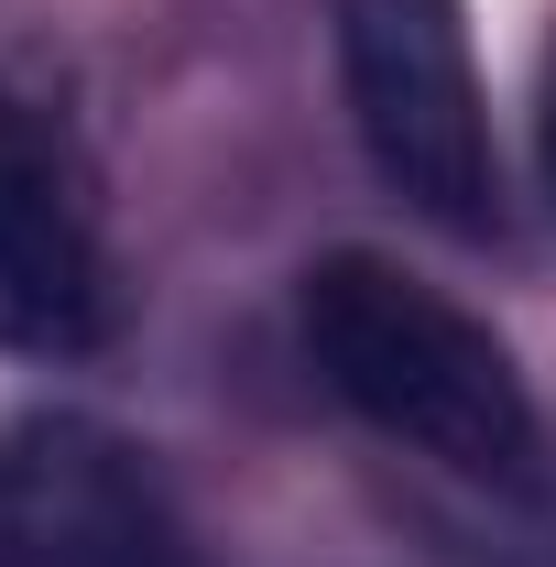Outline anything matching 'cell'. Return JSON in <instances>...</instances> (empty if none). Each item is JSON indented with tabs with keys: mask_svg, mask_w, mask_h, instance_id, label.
I'll list each match as a JSON object with an SVG mask.
<instances>
[{
	"mask_svg": "<svg viewBox=\"0 0 556 567\" xmlns=\"http://www.w3.org/2000/svg\"><path fill=\"white\" fill-rule=\"evenodd\" d=\"M339 87L371 175L436 229H491V99L470 66L459 0H339Z\"/></svg>",
	"mask_w": 556,
	"mask_h": 567,
	"instance_id": "7a4b0ae2",
	"label": "cell"
},
{
	"mask_svg": "<svg viewBox=\"0 0 556 567\" xmlns=\"http://www.w3.org/2000/svg\"><path fill=\"white\" fill-rule=\"evenodd\" d=\"M110 328V240L99 175L66 99L0 44V350L76 360Z\"/></svg>",
	"mask_w": 556,
	"mask_h": 567,
	"instance_id": "3957f363",
	"label": "cell"
},
{
	"mask_svg": "<svg viewBox=\"0 0 556 567\" xmlns=\"http://www.w3.org/2000/svg\"><path fill=\"white\" fill-rule=\"evenodd\" d=\"M295 328L317 382L393 447H415L459 481H524L535 470V393L513 350L491 339L459 295L382 251H328L295 284Z\"/></svg>",
	"mask_w": 556,
	"mask_h": 567,
	"instance_id": "6da1fadb",
	"label": "cell"
},
{
	"mask_svg": "<svg viewBox=\"0 0 556 567\" xmlns=\"http://www.w3.org/2000/svg\"><path fill=\"white\" fill-rule=\"evenodd\" d=\"M0 567H197V557L132 436L44 404V415L0 425Z\"/></svg>",
	"mask_w": 556,
	"mask_h": 567,
	"instance_id": "277c9868",
	"label": "cell"
},
{
	"mask_svg": "<svg viewBox=\"0 0 556 567\" xmlns=\"http://www.w3.org/2000/svg\"><path fill=\"white\" fill-rule=\"evenodd\" d=\"M535 164H546V197H556V44H546V99H535Z\"/></svg>",
	"mask_w": 556,
	"mask_h": 567,
	"instance_id": "5b68a950",
	"label": "cell"
}]
</instances>
